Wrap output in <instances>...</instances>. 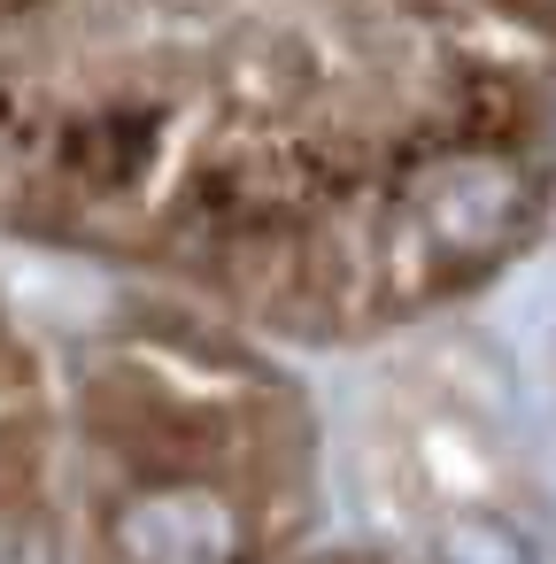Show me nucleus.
<instances>
[{
    "label": "nucleus",
    "mask_w": 556,
    "mask_h": 564,
    "mask_svg": "<svg viewBox=\"0 0 556 564\" xmlns=\"http://www.w3.org/2000/svg\"><path fill=\"white\" fill-rule=\"evenodd\" d=\"M517 225H525V178L510 163H487V155L440 163L410 194V232L440 263H471V256L502 248Z\"/></svg>",
    "instance_id": "obj_1"
},
{
    "label": "nucleus",
    "mask_w": 556,
    "mask_h": 564,
    "mask_svg": "<svg viewBox=\"0 0 556 564\" xmlns=\"http://www.w3.org/2000/svg\"><path fill=\"white\" fill-rule=\"evenodd\" d=\"M124 541H132V556H148V564H225L240 533H232V510H225L217 495L178 487V495L132 502Z\"/></svg>",
    "instance_id": "obj_2"
},
{
    "label": "nucleus",
    "mask_w": 556,
    "mask_h": 564,
    "mask_svg": "<svg viewBox=\"0 0 556 564\" xmlns=\"http://www.w3.org/2000/svg\"><path fill=\"white\" fill-rule=\"evenodd\" d=\"M440 556H448V564H533L525 541H517L510 525H494V518H464V525H448V533H440Z\"/></svg>",
    "instance_id": "obj_3"
}]
</instances>
